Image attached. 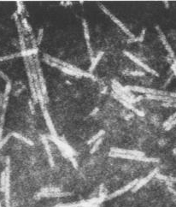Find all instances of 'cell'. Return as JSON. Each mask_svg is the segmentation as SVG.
<instances>
[{
  "mask_svg": "<svg viewBox=\"0 0 176 207\" xmlns=\"http://www.w3.org/2000/svg\"><path fill=\"white\" fill-rule=\"evenodd\" d=\"M43 34H44V29L43 28H40V31H38V39H37V46H40L41 41H42V39H43Z\"/></svg>",
  "mask_w": 176,
  "mask_h": 207,
  "instance_id": "obj_8",
  "label": "cell"
},
{
  "mask_svg": "<svg viewBox=\"0 0 176 207\" xmlns=\"http://www.w3.org/2000/svg\"><path fill=\"white\" fill-rule=\"evenodd\" d=\"M21 23H22V25H23V27H24L25 29H27L28 32H32V28H31V26L28 24L27 19H26V18L22 19V20H21Z\"/></svg>",
  "mask_w": 176,
  "mask_h": 207,
  "instance_id": "obj_7",
  "label": "cell"
},
{
  "mask_svg": "<svg viewBox=\"0 0 176 207\" xmlns=\"http://www.w3.org/2000/svg\"><path fill=\"white\" fill-rule=\"evenodd\" d=\"M128 75H133V76H144L145 73L142 71H132L128 74Z\"/></svg>",
  "mask_w": 176,
  "mask_h": 207,
  "instance_id": "obj_9",
  "label": "cell"
},
{
  "mask_svg": "<svg viewBox=\"0 0 176 207\" xmlns=\"http://www.w3.org/2000/svg\"><path fill=\"white\" fill-rule=\"evenodd\" d=\"M145 32H146V29L145 28L142 29L141 34H140L139 36L135 37L134 39H131V40H128V42H129V43H132V42H142L143 40H144V39H145Z\"/></svg>",
  "mask_w": 176,
  "mask_h": 207,
  "instance_id": "obj_6",
  "label": "cell"
},
{
  "mask_svg": "<svg viewBox=\"0 0 176 207\" xmlns=\"http://www.w3.org/2000/svg\"><path fill=\"white\" fill-rule=\"evenodd\" d=\"M103 54H104L103 51H99V52L97 54L96 57H93V58L92 59V64H91L90 69H89V72L90 73L93 72V70L95 69V68L97 65V63H99V61L101 60V58L103 57Z\"/></svg>",
  "mask_w": 176,
  "mask_h": 207,
  "instance_id": "obj_5",
  "label": "cell"
},
{
  "mask_svg": "<svg viewBox=\"0 0 176 207\" xmlns=\"http://www.w3.org/2000/svg\"><path fill=\"white\" fill-rule=\"evenodd\" d=\"M99 7L101 8V9H102V10H103L104 13H105V14H106L107 15H109V17L110 19H111V20H112L114 22H115V23H116L117 26H118V27H119L120 29H122V30L123 32H124V33H125L126 35H128V36H129V38H131V39H134V38H135L134 34H132V33H131V31H130L129 29H128V28H126V26H125L124 24L122 23V21H120L119 20L118 18L116 17L115 15H114L112 14V13L108 9L104 7V6H103V4H100V5H99Z\"/></svg>",
  "mask_w": 176,
  "mask_h": 207,
  "instance_id": "obj_1",
  "label": "cell"
},
{
  "mask_svg": "<svg viewBox=\"0 0 176 207\" xmlns=\"http://www.w3.org/2000/svg\"><path fill=\"white\" fill-rule=\"evenodd\" d=\"M24 9V5L22 4L21 2H18L17 3V14L18 15H21L22 14V11H23Z\"/></svg>",
  "mask_w": 176,
  "mask_h": 207,
  "instance_id": "obj_10",
  "label": "cell"
},
{
  "mask_svg": "<svg viewBox=\"0 0 176 207\" xmlns=\"http://www.w3.org/2000/svg\"><path fill=\"white\" fill-rule=\"evenodd\" d=\"M156 30H157V32H158L159 37H160L162 43L163 44V46H165L166 50H167V51H168V53H169V55H170V57H171L172 58H174V51H173L172 48H171V46H170V45L168 44V40H167V39H166L165 35L163 34V33H162V31L161 30V28H159L158 26H156Z\"/></svg>",
  "mask_w": 176,
  "mask_h": 207,
  "instance_id": "obj_4",
  "label": "cell"
},
{
  "mask_svg": "<svg viewBox=\"0 0 176 207\" xmlns=\"http://www.w3.org/2000/svg\"><path fill=\"white\" fill-rule=\"evenodd\" d=\"M60 4L61 5H63V6H68V5H72L73 4V3L72 2H70V1H66V2H61L60 3Z\"/></svg>",
  "mask_w": 176,
  "mask_h": 207,
  "instance_id": "obj_11",
  "label": "cell"
},
{
  "mask_svg": "<svg viewBox=\"0 0 176 207\" xmlns=\"http://www.w3.org/2000/svg\"><path fill=\"white\" fill-rule=\"evenodd\" d=\"M0 76H1V77H2V78H3V79H4V80H6V81H9V79L8 78V76H7V75H5V74H4V73H3V72H2V71H0Z\"/></svg>",
  "mask_w": 176,
  "mask_h": 207,
  "instance_id": "obj_12",
  "label": "cell"
},
{
  "mask_svg": "<svg viewBox=\"0 0 176 207\" xmlns=\"http://www.w3.org/2000/svg\"><path fill=\"white\" fill-rule=\"evenodd\" d=\"M82 25H83V28H84V36H85V39H86L88 53H89V56L91 57V59H92L94 52L92 51V45H91V41H90V33H89V28H88V23L85 19L82 20Z\"/></svg>",
  "mask_w": 176,
  "mask_h": 207,
  "instance_id": "obj_3",
  "label": "cell"
},
{
  "mask_svg": "<svg viewBox=\"0 0 176 207\" xmlns=\"http://www.w3.org/2000/svg\"><path fill=\"white\" fill-rule=\"evenodd\" d=\"M123 53H124L128 57H129L130 59H131V60L133 61V62H134L136 64H138L139 66H140L141 68H143V69H145V70L146 71V72H148V73H150V74H151V75H153L159 76L158 73L156 72V71H155L154 69H152L151 68H150L148 65H146V64H145L144 63L142 62V61H140L138 57H136L133 56V55L132 53H130V52H128V51H123Z\"/></svg>",
  "mask_w": 176,
  "mask_h": 207,
  "instance_id": "obj_2",
  "label": "cell"
}]
</instances>
